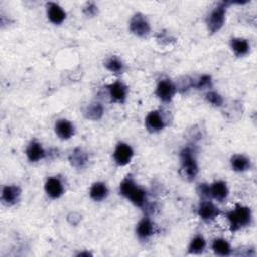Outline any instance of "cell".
<instances>
[{"mask_svg": "<svg viewBox=\"0 0 257 257\" xmlns=\"http://www.w3.org/2000/svg\"><path fill=\"white\" fill-rule=\"evenodd\" d=\"M104 65L107 70L112 73H121L123 70V63L117 56H110L104 62Z\"/></svg>", "mask_w": 257, "mask_h": 257, "instance_id": "cell-25", "label": "cell"}, {"mask_svg": "<svg viewBox=\"0 0 257 257\" xmlns=\"http://www.w3.org/2000/svg\"><path fill=\"white\" fill-rule=\"evenodd\" d=\"M107 88H108V92H109V96H110L111 100H113L114 102H119V103L124 102V100L126 98V94H127V88L122 82L117 80V81L109 84L107 86Z\"/></svg>", "mask_w": 257, "mask_h": 257, "instance_id": "cell-13", "label": "cell"}, {"mask_svg": "<svg viewBox=\"0 0 257 257\" xmlns=\"http://www.w3.org/2000/svg\"><path fill=\"white\" fill-rule=\"evenodd\" d=\"M206 100L211 103L212 105L216 106V107H219L223 104V97L216 91H208L206 93Z\"/></svg>", "mask_w": 257, "mask_h": 257, "instance_id": "cell-26", "label": "cell"}, {"mask_svg": "<svg viewBox=\"0 0 257 257\" xmlns=\"http://www.w3.org/2000/svg\"><path fill=\"white\" fill-rule=\"evenodd\" d=\"M119 194L128 199L134 205L138 207H144L147 201L146 191L137 186L134 180L128 176L119 184Z\"/></svg>", "mask_w": 257, "mask_h": 257, "instance_id": "cell-1", "label": "cell"}, {"mask_svg": "<svg viewBox=\"0 0 257 257\" xmlns=\"http://www.w3.org/2000/svg\"><path fill=\"white\" fill-rule=\"evenodd\" d=\"M136 233L139 239L147 240L155 233V225L149 218H144L138 223Z\"/></svg>", "mask_w": 257, "mask_h": 257, "instance_id": "cell-15", "label": "cell"}, {"mask_svg": "<svg viewBox=\"0 0 257 257\" xmlns=\"http://www.w3.org/2000/svg\"><path fill=\"white\" fill-rule=\"evenodd\" d=\"M231 48L237 56H244L248 54L250 50V44L247 39L236 37L231 39Z\"/></svg>", "mask_w": 257, "mask_h": 257, "instance_id": "cell-20", "label": "cell"}, {"mask_svg": "<svg viewBox=\"0 0 257 257\" xmlns=\"http://www.w3.org/2000/svg\"><path fill=\"white\" fill-rule=\"evenodd\" d=\"M206 248V240L202 235L195 236L188 247V252L190 254H201Z\"/></svg>", "mask_w": 257, "mask_h": 257, "instance_id": "cell-24", "label": "cell"}, {"mask_svg": "<svg viewBox=\"0 0 257 257\" xmlns=\"http://www.w3.org/2000/svg\"><path fill=\"white\" fill-rule=\"evenodd\" d=\"M87 161H88L87 154L84 151H82L80 148L74 149L69 155V162L71 166L76 169L84 168Z\"/></svg>", "mask_w": 257, "mask_h": 257, "instance_id": "cell-18", "label": "cell"}, {"mask_svg": "<svg viewBox=\"0 0 257 257\" xmlns=\"http://www.w3.org/2000/svg\"><path fill=\"white\" fill-rule=\"evenodd\" d=\"M54 131L61 140H68L74 135V126L67 119H58L55 122Z\"/></svg>", "mask_w": 257, "mask_h": 257, "instance_id": "cell-14", "label": "cell"}, {"mask_svg": "<svg viewBox=\"0 0 257 257\" xmlns=\"http://www.w3.org/2000/svg\"><path fill=\"white\" fill-rule=\"evenodd\" d=\"M145 124L149 132L158 133L165 127V120L159 110H153L146 116Z\"/></svg>", "mask_w": 257, "mask_h": 257, "instance_id": "cell-9", "label": "cell"}, {"mask_svg": "<svg viewBox=\"0 0 257 257\" xmlns=\"http://www.w3.org/2000/svg\"><path fill=\"white\" fill-rule=\"evenodd\" d=\"M108 195V189L106 185L102 182H96L92 184L89 190L90 198L95 202H100L104 200Z\"/></svg>", "mask_w": 257, "mask_h": 257, "instance_id": "cell-19", "label": "cell"}, {"mask_svg": "<svg viewBox=\"0 0 257 257\" xmlns=\"http://www.w3.org/2000/svg\"><path fill=\"white\" fill-rule=\"evenodd\" d=\"M89 255H91V254L88 252H80L77 254V256H89Z\"/></svg>", "mask_w": 257, "mask_h": 257, "instance_id": "cell-30", "label": "cell"}, {"mask_svg": "<svg viewBox=\"0 0 257 257\" xmlns=\"http://www.w3.org/2000/svg\"><path fill=\"white\" fill-rule=\"evenodd\" d=\"M134 156V150L128 144L118 143L113 152V159L118 166L127 165Z\"/></svg>", "mask_w": 257, "mask_h": 257, "instance_id": "cell-7", "label": "cell"}, {"mask_svg": "<svg viewBox=\"0 0 257 257\" xmlns=\"http://www.w3.org/2000/svg\"><path fill=\"white\" fill-rule=\"evenodd\" d=\"M130 30L139 37H146L151 31V26L142 13H136L130 21Z\"/></svg>", "mask_w": 257, "mask_h": 257, "instance_id": "cell-5", "label": "cell"}, {"mask_svg": "<svg viewBox=\"0 0 257 257\" xmlns=\"http://www.w3.org/2000/svg\"><path fill=\"white\" fill-rule=\"evenodd\" d=\"M197 191L201 198H208L210 196V187L207 184H200Z\"/></svg>", "mask_w": 257, "mask_h": 257, "instance_id": "cell-28", "label": "cell"}, {"mask_svg": "<svg viewBox=\"0 0 257 257\" xmlns=\"http://www.w3.org/2000/svg\"><path fill=\"white\" fill-rule=\"evenodd\" d=\"M20 195H21V190L18 186L7 185L2 189L1 201L6 206H12L18 202Z\"/></svg>", "mask_w": 257, "mask_h": 257, "instance_id": "cell-10", "label": "cell"}, {"mask_svg": "<svg viewBox=\"0 0 257 257\" xmlns=\"http://www.w3.org/2000/svg\"><path fill=\"white\" fill-rule=\"evenodd\" d=\"M212 250L219 256H228L231 254V246L227 240L223 238H216L212 242Z\"/></svg>", "mask_w": 257, "mask_h": 257, "instance_id": "cell-21", "label": "cell"}, {"mask_svg": "<svg viewBox=\"0 0 257 257\" xmlns=\"http://www.w3.org/2000/svg\"><path fill=\"white\" fill-rule=\"evenodd\" d=\"M83 13L86 16H94L97 13V6H95L93 3H88L83 8Z\"/></svg>", "mask_w": 257, "mask_h": 257, "instance_id": "cell-29", "label": "cell"}, {"mask_svg": "<svg viewBox=\"0 0 257 257\" xmlns=\"http://www.w3.org/2000/svg\"><path fill=\"white\" fill-rule=\"evenodd\" d=\"M26 157L30 162H38L45 157V151L40 143L31 141L25 151Z\"/></svg>", "mask_w": 257, "mask_h": 257, "instance_id": "cell-16", "label": "cell"}, {"mask_svg": "<svg viewBox=\"0 0 257 257\" xmlns=\"http://www.w3.org/2000/svg\"><path fill=\"white\" fill-rule=\"evenodd\" d=\"M219 214H220L219 208L211 201L206 200L199 205L198 215L202 220L206 222H211L215 220Z\"/></svg>", "mask_w": 257, "mask_h": 257, "instance_id": "cell-8", "label": "cell"}, {"mask_svg": "<svg viewBox=\"0 0 257 257\" xmlns=\"http://www.w3.org/2000/svg\"><path fill=\"white\" fill-rule=\"evenodd\" d=\"M226 218L229 222L230 231L236 232L251 224L252 211L249 207L236 205L233 210L226 214Z\"/></svg>", "mask_w": 257, "mask_h": 257, "instance_id": "cell-2", "label": "cell"}, {"mask_svg": "<svg viewBox=\"0 0 257 257\" xmlns=\"http://www.w3.org/2000/svg\"><path fill=\"white\" fill-rule=\"evenodd\" d=\"M103 114V107L99 102H92L85 108L84 115L86 118L91 120H98Z\"/></svg>", "mask_w": 257, "mask_h": 257, "instance_id": "cell-23", "label": "cell"}, {"mask_svg": "<svg viewBox=\"0 0 257 257\" xmlns=\"http://www.w3.org/2000/svg\"><path fill=\"white\" fill-rule=\"evenodd\" d=\"M229 4L230 2H220L209 13L206 23L210 33H216L223 27L227 6Z\"/></svg>", "mask_w": 257, "mask_h": 257, "instance_id": "cell-4", "label": "cell"}, {"mask_svg": "<svg viewBox=\"0 0 257 257\" xmlns=\"http://www.w3.org/2000/svg\"><path fill=\"white\" fill-rule=\"evenodd\" d=\"M195 87L197 89H200V90H204V89H208V88H211L212 87V78L210 75L208 74H204L202 75L196 82L195 84Z\"/></svg>", "mask_w": 257, "mask_h": 257, "instance_id": "cell-27", "label": "cell"}, {"mask_svg": "<svg viewBox=\"0 0 257 257\" xmlns=\"http://www.w3.org/2000/svg\"><path fill=\"white\" fill-rule=\"evenodd\" d=\"M44 190L51 199H58L63 194V185L58 178L50 177L45 181Z\"/></svg>", "mask_w": 257, "mask_h": 257, "instance_id": "cell-11", "label": "cell"}, {"mask_svg": "<svg viewBox=\"0 0 257 257\" xmlns=\"http://www.w3.org/2000/svg\"><path fill=\"white\" fill-rule=\"evenodd\" d=\"M47 17L53 24H60L64 21L66 17V13L61 6L54 2H48L46 4Z\"/></svg>", "mask_w": 257, "mask_h": 257, "instance_id": "cell-12", "label": "cell"}, {"mask_svg": "<svg viewBox=\"0 0 257 257\" xmlns=\"http://www.w3.org/2000/svg\"><path fill=\"white\" fill-rule=\"evenodd\" d=\"M180 160L181 170L183 172L184 177L188 181L195 180L196 176L198 175L199 168L193 150L190 147L184 148L180 153Z\"/></svg>", "mask_w": 257, "mask_h": 257, "instance_id": "cell-3", "label": "cell"}, {"mask_svg": "<svg viewBox=\"0 0 257 257\" xmlns=\"http://www.w3.org/2000/svg\"><path fill=\"white\" fill-rule=\"evenodd\" d=\"M230 163L232 169L236 172H245L250 169V160L243 155H234Z\"/></svg>", "mask_w": 257, "mask_h": 257, "instance_id": "cell-22", "label": "cell"}, {"mask_svg": "<svg viewBox=\"0 0 257 257\" xmlns=\"http://www.w3.org/2000/svg\"><path fill=\"white\" fill-rule=\"evenodd\" d=\"M209 187H210V196L219 202L224 201L229 195L227 184L223 181H216Z\"/></svg>", "mask_w": 257, "mask_h": 257, "instance_id": "cell-17", "label": "cell"}, {"mask_svg": "<svg viewBox=\"0 0 257 257\" xmlns=\"http://www.w3.org/2000/svg\"><path fill=\"white\" fill-rule=\"evenodd\" d=\"M176 93L175 84L169 79L159 81L156 87V95L163 102H170Z\"/></svg>", "mask_w": 257, "mask_h": 257, "instance_id": "cell-6", "label": "cell"}]
</instances>
